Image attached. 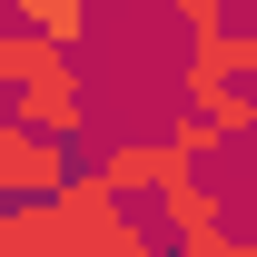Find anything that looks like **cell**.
I'll use <instances>...</instances> for the list:
<instances>
[{
    "instance_id": "obj_9",
    "label": "cell",
    "mask_w": 257,
    "mask_h": 257,
    "mask_svg": "<svg viewBox=\"0 0 257 257\" xmlns=\"http://www.w3.org/2000/svg\"><path fill=\"white\" fill-rule=\"evenodd\" d=\"M178 20H188V40L198 30H227V0H178Z\"/></svg>"
},
{
    "instance_id": "obj_3",
    "label": "cell",
    "mask_w": 257,
    "mask_h": 257,
    "mask_svg": "<svg viewBox=\"0 0 257 257\" xmlns=\"http://www.w3.org/2000/svg\"><path fill=\"white\" fill-rule=\"evenodd\" d=\"M237 79H257V30H198L188 40V69H178L188 109H208V99L237 89Z\"/></svg>"
},
{
    "instance_id": "obj_10",
    "label": "cell",
    "mask_w": 257,
    "mask_h": 257,
    "mask_svg": "<svg viewBox=\"0 0 257 257\" xmlns=\"http://www.w3.org/2000/svg\"><path fill=\"white\" fill-rule=\"evenodd\" d=\"M198 257H257V237H208Z\"/></svg>"
},
{
    "instance_id": "obj_7",
    "label": "cell",
    "mask_w": 257,
    "mask_h": 257,
    "mask_svg": "<svg viewBox=\"0 0 257 257\" xmlns=\"http://www.w3.org/2000/svg\"><path fill=\"white\" fill-rule=\"evenodd\" d=\"M10 119H40V128H79V60L30 79V89H10Z\"/></svg>"
},
{
    "instance_id": "obj_2",
    "label": "cell",
    "mask_w": 257,
    "mask_h": 257,
    "mask_svg": "<svg viewBox=\"0 0 257 257\" xmlns=\"http://www.w3.org/2000/svg\"><path fill=\"white\" fill-rule=\"evenodd\" d=\"M69 128H40V119H0V198H50V188H69L79 168H69V149H60Z\"/></svg>"
},
{
    "instance_id": "obj_5",
    "label": "cell",
    "mask_w": 257,
    "mask_h": 257,
    "mask_svg": "<svg viewBox=\"0 0 257 257\" xmlns=\"http://www.w3.org/2000/svg\"><path fill=\"white\" fill-rule=\"evenodd\" d=\"M0 257H79L60 198H10V208H0Z\"/></svg>"
},
{
    "instance_id": "obj_6",
    "label": "cell",
    "mask_w": 257,
    "mask_h": 257,
    "mask_svg": "<svg viewBox=\"0 0 257 257\" xmlns=\"http://www.w3.org/2000/svg\"><path fill=\"white\" fill-rule=\"evenodd\" d=\"M159 208H168V247H178V257H198V247H208V237H227V218H218L227 198L208 188L198 168H188V178H178V188L159 198Z\"/></svg>"
},
{
    "instance_id": "obj_4",
    "label": "cell",
    "mask_w": 257,
    "mask_h": 257,
    "mask_svg": "<svg viewBox=\"0 0 257 257\" xmlns=\"http://www.w3.org/2000/svg\"><path fill=\"white\" fill-rule=\"evenodd\" d=\"M188 168H198V159L178 149V139H128V149H109V159H99V178H109L119 198H168Z\"/></svg>"
},
{
    "instance_id": "obj_8",
    "label": "cell",
    "mask_w": 257,
    "mask_h": 257,
    "mask_svg": "<svg viewBox=\"0 0 257 257\" xmlns=\"http://www.w3.org/2000/svg\"><path fill=\"white\" fill-rule=\"evenodd\" d=\"M10 10H20L30 30H50V40H69V50H79V0H10Z\"/></svg>"
},
{
    "instance_id": "obj_1",
    "label": "cell",
    "mask_w": 257,
    "mask_h": 257,
    "mask_svg": "<svg viewBox=\"0 0 257 257\" xmlns=\"http://www.w3.org/2000/svg\"><path fill=\"white\" fill-rule=\"evenodd\" d=\"M60 198V218H69V237H79V257H159V237L139 227V208H128L99 168H79L69 188H50Z\"/></svg>"
},
{
    "instance_id": "obj_11",
    "label": "cell",
    "mask_w": 257,
    "mask_h": 257,
    "mask_svg": "<svg viewBox=\"0 0 257 257\" xmlns=\"http://www.w3.org/2000/svg\"><path fill=\"white\" fill-rule=\"evenodd\" d=\"M149 10H178V0H149Z\"/></svg>"
}]
</instances>
